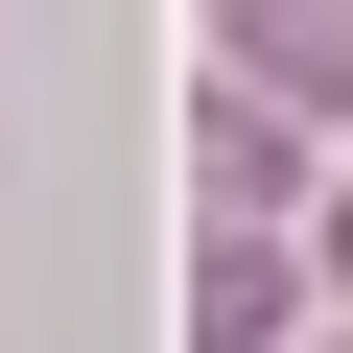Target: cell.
Here are the masks:
<instances>
[{
	"mask_svg": "<svg viewBox=\"0 0 353 353\" xmlns=\"http://www.w3.org/2000/svg\"><path fill=\"white\" fill-rule=\"evenodd\" d=\"M306 283H353V189H330V236H306Z\"/></svg>",
	"mask_w": 353,
	"mask_h": 353,
	"instance_id": "cell-4",
	"label": "cell"
},
{
	"mask_svg": "<svg viewBox=\"0 0 353 353\" xmlns=\"http://www.w3.org/2000/svg\"><path fill=\"white\" fill-rule=\"evenodd\" d=\"M236 71H259V118H283V94H353V24H306V0H259V24H236Z\"/></svg>",
	"mask_w": 353,
	"mask_h": 353,
	"instance_id": "cell-2",
	"label": "cell"
},
{
	"mask_svg": "<svg viewBox=\"0 0 353 353\" xmlns=\"http://www.w3.org/2000/svg\"><path fill=\"white\" fill-rule=\"evenodd\" d=\"M189 165H212V189H236V236H259V189H283V118H259V94H212V118H189Z\"/></svg>",
	"mask_w": 353,
	"mask_h": 353,
	"instance_id": "cell-3",
	"label": "cell"
},
{
	"mask_svg": "<svg viewBox=\"0 0 353 353\" xmlns=\"http://www.w3.org/2000/svg\"><path fill=\"white\" fill-rule=\"evenodd\" d=\"M283 306H306L283 236H189V353H283Z\"/></svg>",
	"mask_w": 353,
	"mask_h": 353,
	"instance_id": "cell-1",
	"label": "cell"
}]
</instances>
